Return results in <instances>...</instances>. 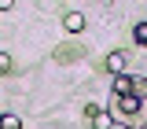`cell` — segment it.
<instances>
[{
	"label": "cell",
	"mask_w": 147,
	"mask_h": 129,
	"mask_svg": "<svg viewBox=\"0 0 147 129\" xmlns=\"http://www.w3.org/2000/svg\"><path fill=\"white\" fill-rule=\"evenodd\" d=\"M118 111H121V114H140V111H144V100H140L136 92H129V96H118Z\"/></svg>",
	"instance_id": "obj_1"
},
{
	"label": "cell",
	"mask_w": 147,
	"mask_h": 129,
	"mask_svg": "<svg viewBox=\"0 0 147 129\" xmlns=\"http://www.w3.org/2000/svg\"><path fill=\"white\" fill-rule=\"evenodd\" d=\"M107 70L110 74H129V55L125 52H110L107 55Z\"/></svg>",
	"instance_id": "obj_2"
},
{
	"label": "cell",
	"mask_w": 147,
	"mask_h": 129,
	"mask_svg": "<svg viewBox=\"0 0 147 129\" xmlns=\"http://www.w3.org/2000/svg\"><path fill=\"white\" fill-rule=\"evenodd\" d=\"M129 92H136V81L129 74H114V96H129Z\"/></svg>",
	"instance_id": "obj_3"
},
{
	"label": "cell",
	"mask_w": 147,
	"mask_h": 129,
	"mask_svg": "<svg viewBox=\"0 0 147 129\" xmlns=\"http://www.w3.org/2000/svg\"><path fill=\"white\" fill-rule=\"evenodd\" d=\"M63 30H70V33H81V30H85V15H81V11H70V15H63Z\"/></svg>",
	"instance_id": "obj_4"
},
{
	"label": "cell",
	"mask_w": 147,
	"mask_h": 129,
	"mask_svg": "<svg viewBox=\"0 0 147 129\" xmlns=\"http://www.w3.org/2000/svg\"><path fill=\"white\" fill-rule=\"evenodd\" d=\"M88 118H92V129H110V126H114V118H110L107 111H99V107L92 111Z\"/></svg>",
	"instance_id": "obj_5"
},
{
	"label": "cell",
	"mask_w": 147,
	"mask_h": 129,
	"mask_svg": "<svg viewBox=\"0 0 147 129\" xmlns=\"http://www.w3.org/2000/svg\"><path fill=\"white\" fill-rule=\"evenodd\" d=\"M0 129H22V118L18 114H0Z\"/></svg>",
	"instance_id": "obj_6"
},
{
	"label": "cell",
	"mask_w": 147,
	"mask_h": 129,
	"mask_svg": "<svg viewBox=\"0 0 147 129\" xmlns=\"http://www.w3.org/2000/svg\"><path fill=\"white\" fill-rule=\"evenodd\" d=\"M132 37H136V44H147V22H136L132 26Z\"/></svg>",
	"instance_id": "obj_7"
},
{
	"label": "cell",
	"mask_w": 147,
	"mask_h": 129,
	"mask_svg": "<svg viewBox=\"0 0 147 129\" xmlns=\"http://www.w3.org/2000/svg\"><path fill=\"white\" fill-rule=\"evenodd\" d=\"M7 70H11V55L0 52V74H7Z\"/></svg>",
	"instance_id": "obj_8"
},
{
	"label": "cell",
	"mask_w": 147,
	"mask_h": 129,
	"mask_svg": "<svg viewBox=\"0 0 147 129\" xmlns=\"http://www.w3.org/2000/svg\"><path fill=\"white\" fill-rule=\"evenodd\" d=\"M15 7V0H0V11H11Z\"/></svg>",
	"instance_id": "obj_9"
}]
</instances>
